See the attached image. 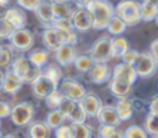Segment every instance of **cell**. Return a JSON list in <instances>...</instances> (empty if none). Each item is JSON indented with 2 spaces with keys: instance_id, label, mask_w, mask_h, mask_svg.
Returning <instances> with one entry per match:
<instances>
[{
  "instance_id": "obj_1",
  "label": "cell",
  "mask_w": 158,
  "mask_h": 138,
  "mask_svg": "<svg viewBox=\"0 0 158 138\" xmlns=\"http://www.w3.org/2000/svg\"><path fill=\"white\" fill-rule=\"evenodd\" d=\"M86 8L92 16L93 29L97 31L106 29L107 25H108V21L115 14L114 6L108 0H92Z\"/></svg>"
},
{
  "instance_id": "obj_2",
  "label": "cell",
  "mask_w": 158,
  "mask_h": 138,
  "mask_svg": "<svg viewBox=\"0 0 158 138\" xmlns=\"http://www.w3.org/2000/svg\"><path fill=\"white\" fill-rule=\"evenodd\" d=\"M10 70L15 75H18L24 84H32L42 74V69L33 66L31 63V60L28 59V56L25 55H19L17 57H14L13 63L10 66Z\"/></svg>"
},
{
  "instance_id": "obj_3",
  "label": "cell",
  "mask_w": 158,
  "mask_h": 138,
  "mask_svg": "<svg viewBox=\"0 0 158 138\" xmlns=\"http://www.w3.org/2000/svg\"><path fill=\"white\" fill-rule=\"evenodd\" d=\"M115 16L122 18L128 27H135L142 21L140 17V3L137 0H121L114 7Z\"/></svg>"
},
{
  "instance_id": "obj_4",
  "label": "cell",
  "mask_w": 158,
  "mask_h": 138,
  "mask_svg": "<svg viewBox=\"0 0 158 138\" xmlns=\"http://www.w3.org/2000/svg\"><path fill=\"white\" fill-rule=\"evenodd\" d=\"M35 116V108L29 102H18L13 106L10 114V120L15 127L24 128L28 127L33 122Z\"/></svg>"
},
{
  "instance_id": "obj_5",
  "label": "cell",
  "mask_w": 158,
  "mask_h": 138,
  "mask_svg": "<svg viewBox=\"0 0 158 138\" xmlns=\"http://www.w3.org/2000/svg\"><path fill=\"white\" fill-rule=\"evenodd\" d=\"M68 32L69 31H61L54 27H44L42 31V43L49 52H56L61 45L68 43Z\"/></svg>"
},
{
  "instance_id": "obj_6",
  "label": "cell",
  "mask_w": 158,
  "mask_h": 138,
  "mask_svg": "<svg viewBox=\"0 0 158 138\" xmlns=\"http://www.w3.org/2000/svg\"><path fill=\"white\" fill-rule=\"evenodd\" d=\"M10 45L13 46V49L15 52L19 53H28L33 47L35 43V35L32 31H29L28 28H19L13 32V35L8 39Z\"/></svg>"
},
{
  "instance_id": "obj_7",
  "label": "cell",
  "mask_w": 158,
  "mask_h": 138,
  "mask_svg": "<svg viewBox=\"0 0 158 138\" xmlns=\"http://www.w3.org/2000/svg\"><path fill=\"white\" fill-rule=\"evenodd\" d=\"M89 56L93 59L94 63H108L112 59L111 38L101 36V38L96 39L89 50Z\"/></svg>"
},
{
  "instance_id": "obj_8",
  "label": "cell",
  "mask_w": 158,
  "mask_h": 138,
  "mask_svg": "<svg viewBox=\"0 0 158 138\" xmlns=\"http://www.w3.org/2000/svg\"><path fill=\"white\" fill-rule=\"evenodd\" d=\"M133 66L137 73V77L150 78L156 74L158 63L150 52H142V53H139V56H137Z\"/></svg>"
},
{
  "instance_id": "obj_9",
  "label": "cell",
  "mask_w": 158,
  "mask_h": 138,
  "mask_svg": "<svg viewBox=\"0 0 158 138\" xmlns=\"http://www.w3.org/2000/svg\"><path fill=\"white\" fill-rule=\"evenodd\" d=\"M31 87H32L33 96L38 98V99L44 100L52 92H54L56 89L58 88V84L54 82L53 80H50V78L46 77L44 74H40L32 84H31Z\"/></svg>"
},
{
  "instance_id": "obj_10",
  "label": "cell",
  "mask_w": 158,
  "mask_h": 138,
  "mask_svg": "<svg viewBox=\"0 0 158 138\" xmlns=\"http://www.w3.org/2000/svg\"><path fill=\"white\" fill-rule=\"evenodd\" d=\"M58 89L63 92L65 98H69V99L77 100V102H81L85 95L87 94V91L81 82L75 80H69V78L61 80L58 84Z\"/></svg>"
},
{
  "instance_id": "obj_11",
  "label": "cell",
  "mask_w": 158,
  "mask_h": 138,
  "mask_svg": "<svg viewBox=\"0 0 158 138\" xmlns=\"http://www.w3.org/2000/svg\"><path fill=\"white\" fill-rule=\"evenodd\" d=\"M86 77L89 80V82L101 85V84L108 82L111 80L112 71L107 63H94L92 66V69L86 73Z\"/></svg>"
},
{
  "instance_id": "obj_12",
  "label": "cell",
  "mask_w": 158,
  "mask_h": 138,
  "mask_svg": "<svg viewBox=\"0 0 158 138\" xmlns=\"http://www.w3.org/2000/svg\"><path fill=\"white\" fill-rule=\"evenodd\" d=\"M72 27L77 32H87L93 28L92 16L85 7H77L74 10V14L71 17Z\"/></svg>"
},
{
  "instance_id": "obj_13",
  "label": "cell",
  "mask_w": 158,
  "mask_h": 138,
  "mask_svg": "<svg viewBox=\"0 0 158 138\" xmlns=\"http://www.w3.org/2000/svg\"><path fill=\"white\" fill-rule=\"evenodd\" d=\"M112 80H117L121 81V82H125V84H132L135 85L137 80V73L135 70V66L132 64H126V63H119L114 67L112 70Z\"/></svg>"
},
{
  "instance_id": "obj_14",
  "label": "cell",
  "mask_w": 158,
  "mask_h": 138,
  "mask_svg": "<svg viewBox=\"0 0 158 138\" xmlns=\"http://www.w3.org/2000/svg\"><path fill=\"white\" fill-rule=\"evenodd\" d=\"M56 61L60 64L61 67H68L74 64L75 59H77V49L74 45L64 43L56 50Z\"/></svg>"
},
{
  "instance_id": "obj_15",
  "label": "cell",
  "mask_w": 158,
  "mask_h": 138,
  "mask_svg": "<svg viewBox=\"0 0 158 138\" xmlns=\"http://www.w3.org/2000/svg\"><path fill=\"white\" fill-rule=\"evenodd\" d=\"M96 119H97V122L100 124H108V126H114V127H118L121 124V119L118 117L115 106H111V105L101 106Z\"/></svg>"
},
{
  "instance_id": "obj_16",
  "label": "cell",
  "mask_w": 158,
  "mask_h": 138,
  "mask_svg": "<svg viewBox=\"0 0 158 138\" xmlns=\"http://www.w3.org/2000/svg\"><path fill=\"white\" fill-rule=\"evenodd\" d=\"M33 13L36 14V18L42 22L43 27H50L53 24V21H54L52 0H42Z\"/></svg>"
},
{
  "instance_id": "obj_17",
  "label": "cell",
  "mask_w": 158,
  "mask_h": 138,
  "mask_svg": "<svg viewBox=\"0 0 158 138\" xmlns=\"http://www.w3.org/2000/svg\"><path fill=\"white\" fill-rule=\"evenodd\" d=\"M22 85H24L22 80L18 75L14 74L11 70L4 73V78H3V84H2V92H4L7 95H15L17 92L21 91Z\"/></svg>"
},
{
  "instance_id": "obj_18",
  "label": "cell",
  "mask_w": 158,
  "mask_h": 138,
  "mask_svg": "<svg viewBox=\"0 0 158 138\" xmlns=\"http://www.w3.org/2000/svg\"><path fill=\"white\" fill-rule=\"evenodd\" d=\"M81 105H82V108L85 109V112H86L87 119H89V117L90 119H96L100 108L103 106V102H101V99L96 94L87 92L83 96V99L81 100Z\"/></svg>"
},
{
  "instance_id": "obj_19",
  "label": "cell",
  "mask_w": 158,
  "mask_h": 138,
  "mask_svg": "<svg viewBox=\"0 0 158 138\" xmlns=\"http://www.w3.org/2000/svg\"><path fill=\"white\" fill-rule=\"evenodd\" d=\"M115 110L118 113V117L121 119V122H126L131 120L132 116L135 113V106H133V99L126 98H119L118 102L115 103Z\"/></svg>"
},
{
  "instance_id": "obj_20",
  "label": "cell",
  "mask_w": 158,
  "mask_h": 138,
  "mask_svg": "<svg viewBox=\"0 0 158 138\" xmlns=\"http://www.w3.org/2000/svg\"><path fill=\"white\" fill-rule=\"evenodd\" d=\"M28 138H50L52 137V128L46 122H32L28 126L27 130Z\"/></svg>"
},
{
  "instance_id": "obj_21",
  "label": "cell",
  "mask_w": 158,
  "mask_h": 138,
  "mask_svg": "<svg viewBox=\"0 0 158 138\" xmlns=\"http://www.w3.org/2000/svg\"><path fill=\"white\" fill-rule=\"evenodd\" d=\"M6 20L15 29L25 28V25H27V14L24 13V10H21L18 7H8L7 14H6Z\"/></svg>"
},
{
  "instance_id": "obj_22",
  "label": "cell",
  "mask_w": 158,
  "mask_h": 138,
  "mask_svg": "<svg viewBox=\"0 0 158 138\" xmlns=\"http://www.w3.org/2000/svg\"><path fill=\"white\" fill-rule=\"evenodd\" d=\"M132 88L133 85L132 84H125V82H121V81H117V80H110L108 81V89L115 98H126L131 95L132 92Z\"/></svg>"
},
{
  "instance_id": "obj_23",
  "label": "cell",
  "mask_w": 158,
  "mask_h": 138,
  "mask_svg": "<svg viewBox=\"0 0 158 138\" xmlns=\"http://www.w3.org/2000/svg\"><path fill=\"white\" fill-rule=\"evenodd\" d=\"M28 59L31 60V63H32L33 66L39 67V69H43L47 64V61H49V50L42 49V47L31 49L29 52H28Z\"/></svg>"
},
{
  "instance_id": "obj_24",
  "label": "cell",
  "mask_w": 158,
  "mask_h": 138,
  "mask_svg": "<svg viewBox=\"0 0 158 138\" xmlns=\"http://www.w3.org/2000/svg\"><path fill=\"white\" fill-rule=\"evenodd\" d=\"M128 49H131V45H129L126 38H123V36H121V35L111 38L112 59H121Z\"/></svg>"
},
{
  "instance_id": "obj_25",
  "label": "cell",
  "mask_w": 158,
  "mask_h": 138,
  "mask_svg": "<svg viewBox=\"0 0 158 138\" xmlns=\"http://www.w3.org/2000/svg\"><path fill=\"white\" fill-rule=\"evenodd\" d=\"M140 17H142V21H156L158 17V6L147 0H143L140 3Z\"/></svg>"
},
{
  "instance_id": "obj_26",
  "label": "cell",
  "mask_w": 158,
  "mask_h": 138,
  "mask_svg": "<svg viewBox=\"0 0 158 138\" xmlns=\"http://www.w3.org/2000/svg\"><path fill=\"white\" fill-rule=\"evenodd\" d=\"M126 28H128V25H126V22L123 21L122 18H119L118 16H112V18L108 21V25H107L106 29L108 31L110 35L112 36H118V35H122L123 32L126 31Z\"/></svg>"
},
{
  "instance_id": "obj_27",
  "label": "cell",
  "mask_w": 158,
  "mask_h": 138,
  "mask_svg": "<svg viewBox=\"0 0 158 138\" xmlns=\"http://www.w3.org/2000/svg\"><path fill=\"white\" fill-rule=\"evenodd\" d=\"M74 10L75 8L71 6V3H53L54 18H71Z\"/></svg>"
},
{
  "instance_id": "obj_28",
  "label": "cell",
  "mask_w": 158,
  "mask_h": 138,
  "mask_svg": "<svg viewBox=\"0 0 158 138\" xmlns=\"http://www.w3.org/2000/svg\"><path fill=\"white\" fill-rule=\"evenodd\" d=\"M65 120H67V117L64 116L58 109H52V110L47 113L46 120H44V122L49 124V127L52 128V130H56V128L60 127L61 124H64Z\"/></svg>"
},
{
  "instance_id": "obj_29",
  "label": "cell",
  "mask_w": 158,
  "mask_h": 138,
  "mask_svg": "<svg viewBox=\"0 0 158 138\" xmlns=\"http://www.w3.org/2000/svg\"><path fill=\"white\" fill-rule=\"evenodd\" d=\"M42 74H44L46 77H49L50 80H53L54 82L60 84V81L63 80V70H61L60 64H46L42 69Z\"/></svg>"
},
{
  "instance_id": "obj_30",
  "label": "cell",
  "mask_w": 158,
  "mask_h": 138,
  "mask_svg": "<svg viewBox=\"0 0 158 138\" xmlns=\"http://www.w3.org/2000/svg\"><path fill=\"white\" fill-rule=\"evenodd\" d=\"M14 60V49L11 45H3L0 49V69H8Z\"/></svg>"
},
{
  "instance_id": "obj_31",
  "label": "cell",
  "mask_w": 158,
  "mask_h": 138,
  "mask_svg": "<svg viewBox=\"0 0 158 138\" xmlns=\"http://www.w3.org/2000/svg\"><path fill=\"white\" fill-rule=\"evenodd\" d=\"M74 64H75V69H77L79 73L86 74V73L92 69V66L94 64V61H93V59L90 57L89 55H81V56H77Z\"/></svg>"
},
{
  "instance_id": "obj_32",
  "label": "cell",
  "mask_w": 158,
  "mask_h": 138,
  "mask_svg": "<svg viewBox=\"0 0 158 138\" xmlns=\"http://www.w3.org/2000/svg\"><path fill=\"white\" fill-rule=\"evenodd\" d=\"M67 120H69L71 124H75V123H86L87 114H86V112H85V109L82 108L81 102L75 103V108L72 109V112L69 113V116L67 117Z\"/></svg>"
},
{
  "instance_id": "obj_33",
  "label": "cell",
  "mask_w": 158,
  "mask_h": 138,
  "mask_svg": "<svg viewBox=\"0 0 158 138\" xmlns=\"http://www.w3.org/2000/svg\"><path fill=\"white\" fill-rule=\"evenodd\" d=\"M72 138H92V128L86 123H75L71 124Z\"/></svg>"
},
{
  "instance_id": "obj_34",
  "label": "cell",
  "mask_w": 158,
  "mask_h": 138,
  "mask_svg": "<svg viewBox=\"0 0 158 138\" xmlns=\"http://www.w3.org/2000/svg\"><path fill=\"white\" fill-rule=\"evenodd\" d=\"M144 130L148 136H158V114L148 112L144 120Z\"/></svg>"
},
{
  "instance_id": "obj_35",
  "label": "cell",
  "mask_w": 158,
  "mask_h": 138,
  "mask_svg": "<svg viewBox=\"0 0 158 138\" xmlns=\"http://www.w3.org/2000/svg\"><path fill=\"white\" fill-rule=\"evenodd\" d=\"M64 98H65L64 94L57 88L54 92H52V94L44 99V103H46V106L50 109V110H52V109H58V106H60V103L63 102Z\"/></svg>"
},
{
  "instance_id": "obj_36",
  "label": "cell",
  "mask_w": 158,
  "mask_h": 138,
  "mask_svg": "<svg viewBox=\"0 0 158 138\" xmlns=\"http://www.w3.org/2000/svg\"><path fill=\"white\" fill-rule=\"evenodd\" d=\"M123 133H125V138H148L147 131L140 126H131Z\"/></svg>"
},
{
  "instance_id": "obj_37",
  "label": "cell",
  "mask_w": 158,
  "mask_h": 138,
  "mask_svg": "<svg viewBox=\"0 0 158 138\" xmlns=\"http://www.w3.org/2000/svg\"><path fill=\"white\" fill-rule=\"evenodd\" d=\"M14 31H15V28H14L6 18L0 20V39H2V41H8L10 36L13 35Z\"/></svg>"
},
{
  "instance_id": "obj_38",
  "label": "cell",
  "mask_w": 158,
  "mask_h": 138,
  "mask_svg": "<svg viewBox=\"0 0 158 138\" xmlns=\"http://www.w3.org/2000/svg\"><path fill=\"white\" fill-rule=\"evenodd\" d=\"M50 27H54L61 31H74L71 18H54V21Z\"/></svg>"
},
{
  "instance_id": "obj_39",
  "label": "cell",
  "mask_w": 158,
  "mask_h": 138,
  "mask_svg": "<svg viewBox=\"0 0 158 138\" xmlns=\"http://www.w3.org/2000/svg\"><path fill=\"white\" fill-rule=\"evenodd\" d=\"M75 103H77V100H72V99H69V98H64L63 102H61L60 106H58V110H60L65 117H68L69 113L72 112V109L75 108Z\"/></svg>"
},
{
  "instance_id": "obj_40",
  "label": "cell",
  "mask_w": 158,
  "mask_h": 138,
  "mask_svg": "<svg viewBox=\"0 0 158 138\" xmlns=\"http://www.w3.org/2000/svg\"><path fill=\"white\" fill-rule=\"evenodd\" d=\"M56 138H72V128L68 124H61L54 130Z\"/></svg>"
},
{
  "instance_id": "obj_41",
  "label": "cell",
  "mask_w": 158,
  "mask_h": 138,
  "mask_svg": "<svg viewBox=\"0 0 158 138\" xmlns=\"http://www.w3.org/2000/svg\"><path fill=\"white\" fill-rule=\"evenodd\" d=\"M40 2L42 0H17V4H18L21 8H24V10L35 11Z\"/></svg>"
},
{
  "instance_id": "obj_42",
  "label": "cell",
  "mask_w": 158,
  "mask_h": 138,
  "mask_svg": "<svg viewBox=\"0 0 158 138\" xmlns=\"http://www.w3.org/2000/svg\"><path fill=\"white\" fill-rule=\"evenodd\" d=\"M114 126H108V124H100L97 128V138H108L112 133L115 131Z\"/></svg>"
},
{
  "instance_id": "obj_43",
  "label": "cell",
  "mask_w": 158,
  "mask_h": 138,
  "mask_svg": "<svg viewBox=\"0 0 158 138\" xmlns=\"http://www.w3.org/2000/svg\"><path fill=\"white\" fill-rule=\"evenodd\" d=\"M139 53L140 52H137V50H135V49H128L125 53H123V56L121 59H122L123 63L132 64V66H133L135 61H136V59H137V56H139Z\"/></svg>"
},
{
  "instance_id": "obj_44",
  "label": "cell",
  "mask_w": 158,
  "mask_h": 138,
  "mask_svg": "<svg viewBox=\"0 0 158 138\" xmlns=\"http://www.w3.org/2000/svg\"><path fill=\"white\" fill-rule=\"evenodd\" d=\"M11 109H13V106H11L8 102H6V100H0V119L3 120V119L10 117Z\"/></svg>"
},
{
  "instance_id": "obj_45",
  "label": "cell",
  "mask_w": 158,
  "mask_h": 138,
  "mask_svg": "<svg viewBox=\"0 0 158 138\" xmlns=\"http://www.w3.org/2000/svg\"><path fill=\"white\" fill-rule=\"evenodd\" d=\"M148 112L158 114V95H156V96L150 100V103H148Z\"/></svg>"
},
{
  "instance_id": "obj_46",
  "label": "cell",
  "mask_w": 158,
  "mask_h": 138,
  "mask_svg": "<svg viewBox=\"0 0 158 138\" xmlns=\"http://www.w3.org/2000/svg\"><path fill=\"white\" fill-rule=\"evenodd\" d=\"M150 53L153 55V57L156 59L157 63H158V39H156V41L151 42V45H150Z\"/></svg>"
},
{
  "instance_id": "obj_47",
  "label": "cell",
  "mask_w": 158,
  "mask_h": 138,
  "mask_svg": "<svg viewBox=\"0 0 158 138\" xmlns=\"http://www.w3.org/2000/svg\"><path fill=\"white\" fill-rule=\"evenodd\" d=\"M72 3H74L75 6H77V7H85L86 8L87 7V4H89L90 2H92V0H71Z\"/></svg>"
},
{
  "instance_id": "obj_48",
  "label": "cell",
  "mask_w": 158,
  "mask_h": 138,
  "mask_svg": "<svg viewBox=\"0 0 158 138\" xmlns=\"http://www.w3.org/2000/svg\"><path fill=\"white\" fill-rule=\"evenodd\" d=\"M108 138H125V133L121 131V130H118V128H115V131Z\"/></svg>"
},
{
  "instance_id": "obj_49",
  "label": "cell",
  "mask_w": 158,
  "mask_h": 138,
  "mask_svg": "<svg viewBox=\"0 0 158 138\" xmlns=\"http://www.w3.org/2000/svg\"><path fill=\"white\" fill-rule=\"evenodd\" d=\"M7 10H8V7H7L6 4H0V20H2V18H6Z\"/></svg>"
},
{
  "instance_id": "obj_50",
  "label": "cell",
  "mask_w": 158,
  "mask_h": 138,
  "mask_svg": "<svg viewBox=\"0 0 158 138\" xmlns=\"http://www.w3.org/2000/svg\"><path fill=\"white\" fill-rule=\"evenodd\" d=\"M2 138H22L19 136L18 133H10V134H6V136H3Z\"/></svg>"
},
{
  "instance_id": "obj_51",
  "label": "cell",
  "mask_w": 158,
  "mask_h": 138,
  "mask_svg": "<svg viewBox=\"0 0 158 138\" xmlns=\"http://www.w3.org/2000/svg\"><path fill=\"white\" fill-rule=\"evenodd\" d=\"M3 78H4V71H3V69H0V91H2V84H3Z\"/></svg>"
},
{
  "instance_id": "obj_52",
  "label": "cell",
  "mask_w": 158,
  "mask_h": 138,
  "mask_svg": "<svg viewBox=\"0 0 158 138\" xmlns=\"http://www.w3.org/2000/svg\"><path fill=\"white\" fill-rule=\"evenodd\" d=\"M53 3H72L71 0H52Z\"/></svg>"
},
{
  "instance_id": "obj_53",
  "label": "cell",
  "mask_w": 158,
  "mask_h": 138,
  "mask_svg": "<svg viewBox=\"0 0 158 138\" xmlns=\"http://www.w3.org/2000/svg\"><path fill=\"white\" fill-rule=\"evenodd\" d=\"M8 3H10V0H0V4H6V6H7Z\"/></svg>"
},
{
  "instance_id": "obj_54",
  "label": "cell",
  "mask_w": 158,
  "mask_h": 138,
  "mask_svg": "<svg viewBox=\"0 0 158 138\" xmlns=\"http://www.w3.org/2000/svg\"><path fill=\"white\" fill-rule=\"evenodd\" d=\"M147 2H150V3H153V4L158 6V0H147Z\"/></svg>"
},
{
  "instance_id": "obj_55",
  "label": "cell",
  "mask_w": 158,
  "mask_h": 138,
  "mask_svg": "<svg viewBox=\"0 0 158 138\" xmlns=\"http://www.w3.org/2000/svg\"><path fill=\"white\" fill-rule=\"evenodd\" d=\"M0 124H2V119H0ZM3 137V134H2V130H0V138Z\"/></svg>"
},
{
  "instance_id": "obj_56",
  "label": "cell",
  "mask_w": 158,
  "mask_h": 138,
  "mask_svg": "<svg viewBox=\"0 0 158 138\" xmlns=\"http://www.w3.org/2000/svg\"><path fill=\"white\" fill-rule=\"evenodd\" d=\"M151 138H158V136H151Z\"/></svg>"
},
{
  "instance_id": "obj_57",
  "label": "cell",
  "mask_w": 158,
  "mask_h": 138,
  "mask_svg": "<svg viewBox=\"0 0 158 138\" xmlns=\"http://www.w3.org/2000/svg\"><path fill=\"white\" fill-rule=\"evenodd\" d=\"M156 21H157V24H158V17H157V18H156Z\"/></svg>"
},
{
  "instance_id": "obj_58",
  "label": "cell",
  "mask_w": 158,
  "mask_h": 138,
  "mask_svg": "<svg viewBox=\"0 0 158 138\" xmlns=\"http://www.w3.org/2000/svg\"><path fill=\"white\" fill-rule=\"evenodd\" d=\"M2 46H3V45H0V49H2Z\"/></svg>"
}]
</instances>
